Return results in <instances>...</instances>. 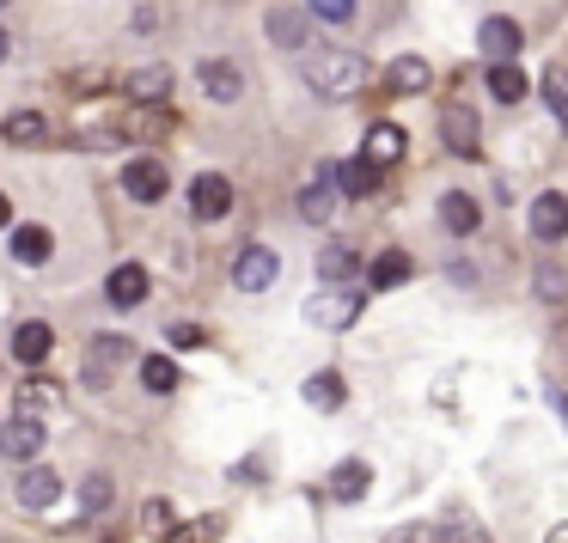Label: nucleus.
<instances>
[{"mask_svg": "<svg viewBox=\"0 0 568 543\" xmlns=\"http://www.w3.org/2000/svg\"><path fill=\"white\" fill-rule=\"evenodd\" d=\"M221 531H226V519H221V513H202V519H190V525L165 531L160 543H221Z\"/></svg>", "mask_w": 568, "mask_h": 543, "instance_id": "bb28decb", "label": "nucleus"}, {"mask_svg": "<svg viewBox=\"0 0 568 543\" xmlns=\"http://www.w3.org/2000/svg\"><path fill=\"white\" fill-rule=\"evenodd\" d=\"M550 543H568V525H556V531H550Z\"/></svg>", "mask_w": 568, "mask_h": 543, "instance_id": "a19ab883", "label": "nucleus"}, {"mask_svg": "<svg viewBox=\"0 0 568 543\" xmlns=\"http://www.w3.org/2000/svg\"><path fill=\"white\" fill-rule=\"evenodd\" d=\"M385 86L404 92V99H416V92L434 86V74H428V62H422V55H397V62L385 68Z\"/></svg>", "mask_w": 568, "mask_h": 543, "instance_id": "f3484780", "label": "nucleus"}, {"mask_svg": "<svg viewBox=\"0 0 568 543\" xmlns=\"http://www.w3.org/2000/svg\"><path fill=\"white\" fill-rule=\"evenodd\" d=\"M367 80H373V68L355 50H318L306 62V86L318 99H355V92H367Z\"/></svg>", "mask_w": 568, "mask_h": 543, "instance_id": "f257e3e1", "label": "nucleus"}, {"mask_svg": "<svg viewBox=\"0 0 568 543\" xmlns=\"http://www.w3.org/2000/svg\"><path fill=\"white\" fill-rule=\"evenodd\" d=\"M13 257L19 263H50V226H19V233H13Z\"/></svg>", "mask_w": 568, "mask_h": 543, "instance_id": "cd10ccee", "label": "nucleus"}, {"mask_svg": "<svg viewBox=\"0 0 568 543\" xmlns=\"http://www.w3.org/2000/svg\"><path fill=\"white\" fill-rule=\"evenodd\" d=\"M538 86H544V104L556 111V123L568 129V68H544V80H538Z\"/></svg>", "mask_w": 568, "mask_h": 543, "instance_id": "c756f323", "label": "nucleus"}, {"mask_svg": "<svg viewBox=\"0 0 568 543\" xmlns=\"http://www.w3.org/2000/svg\"><path fill=\"white\" fill-rule=\"evenodd\" d=\"M104 294H111V306H141L148 299V269L141 263H123V269H111V281H104Z\"/></svg>", "mask_w": 568, "mask_h": 543, "instance_id": "a211bd4d", "label": "nucleus"}, {"mask_svg": "<svg viewBox=\"0 0 568 543\" xmlns=\"http://www.w3.org/2000/svg\"><path fill=\"white\" fill-rule=\"evenodd\" d=\"M550 403H556V416L568 421V397H562V391H550Z\"/></svg>", "mask_w": 568, "mask_h": 543, "instance_id": "58836bf2", "label": "nucleus"}, {"mask_svg": "<svg viewBox=\"0 0 568 543\" xmlns=\"http://www.w3.org/2000/svg\"><path fill=\"white\" fill-rule=\"evenodd\" d=\"M306 13L324 19V25H348L355 19V0H306Z\"/></svg>", "mask_w": 568, "mask_h": 543, "instance_id": "72a5a7b5", "label": "nucleus"}, {"mask_svg": "<svg viewBox=\"0 0 568 543\" xmlns=\"http://www.w3.org/2000/svg\"><path fill=\"white\" fill-rule=\"evenodd\" d=\"M355 318H361V299L343 294V287H324V294L306 299V324H312V330H348Z\"/></svg>", "mask_w": 568, "mask_h": 543, "instance_id": "7ed1b4c3", "label": "nucleus"}, {"mask_svg": "<svg viewBox=\"0 0 568 543\" xmlns=\"http://www.w3.org/2000/svg\"><path fill=\"white\" fill-rule=\"evenodd\" d=\"M172 348H202V330L196 324H172Z\"/></svg>", "mask_w": 568, "mask_h": 543, "instance_id": "e433bc0d", "label": "nucleus"}, {"mask_svg": "<svg viewBox=\"0 0 568 543\" xmlns=\"http://www.w3.org/2000/svg\"><path fill=\"white\" fill-rule=\"evenodd\" d=\"M123 189H129V202H160L165 189H172V177H165V165H160V160H129Z\"/></svg>", "mask_w": 568, "mask_h": 543, "instance_id": "9d476101", "label": "nucleus"}, {"mask_svg": "<svg viewBox=\"0 0 568 543\" xmlns=\"http://www.w3.org/2000/svg\"><path fill=\"white\" fill-rule=\"evenodd\" d=\"M409 275H416V263H409L404 250H379V257H373V287H379V294H392V287H404Z\"/></svg>", "mask_w": 568, "mask_h": 543, "instance_id": "4be33fe9", "label": "nucleus"}, {"mask_svg": "<svg viewBox=\"0 0 568 543\" xmlns=\"http://www.w3.org/2000/svg\"><path fill=\"white\" fill-rule=\"evenodd\" d=\"M300 214H306L312 226L331 221V214H336V184H331V177H324V184H306V189H300Z\"/></svg>", "mask_w": 568, "mask_h": 543, "instance_id": "a878e982", "label": "nucleus"}, {"mask_svg": "<svg viewBox=\"0 0 568 543\" xmlns=\"http://www.w3.org/2000/svg\"><path fill=\"white\" fill-rule=\"evenodd\" d=\"M165 513H172L165 501H148V506H141V525H153V531H160V525H165Z\"/></svg>", "mask_w": 568, "mask_h": 543, "instance_id": "4c0bfd02", "label": "nucleus"}, {"mask_svg": "<svg viewBox=\"0 0 568 543\" xmlns=\"http://www.w3.org/2000/svg\"><path fill=\"white\" fill-rule=\"evenodd\" d=\"M355 269H361V257H355L348 245H324V250H318V275H324V287L355 281Z\"/></svg>", "mask_w": 568, "mask_h": 543, "instance_id": "aec40b11", "label": "nucleus"}, {"mask_svg": "<svg viewBox=\"0 0 568 543\" xmlns=\"http://www.w3.org/2000/svg\"><path fill=\"white\" fill-rule=\"evenodd\" d=\"M477 43H483V62H514L519 55V25L514 19H483V31H477Z\"/></svg>", "mask_w": 568, "mask_h": 543, "instance_id": "9b49d317", "label": "nucleus"}, {"mask_svg": "<svg viewBox=\"0 0 568 543\" xmlns=\"http://www.w3.org/2000/svg\"><path fill=\"white\" fill-rule=\"evenodd\" d=\"M13 494H19V506L43 513V506L62 501V477H55L50 464H26V470H19V482H13Z\"/></svg>", "mask_w": 568, "mask_h": 543, "instance_id": "423d86ee", "label": "nucleus"}, {"mask_svg": "<svg viewBox=\"0 0 568 543\" xmlns=\"http://www.w3.org/2000/svg\"><path fill=\"white\" fill-rule=\"evenodd\" d=\"M7 50H13V43H7V31H0V62H7Z\"/></svg>", "mask_w": 568, "mask_h": 543, "instance_id": "79ce46f5", "label": "nucleus"}, {"mask_svg": "<svg viewBox=\"0 0 568 543\" xmlns=\"http://www.w3.org/2000/svg\"><path fill=\"white\" fill-rule=\"evenodd\" d=\"M141 385H148L153 397H165V391H178V367L165 355H148L141 360Z\"/></svg>", "mask_w": 568, "mask_h": 543, "instance_id": "7c9ffc66", "label": "nucleus"}, {"mask_svg": "<svg viewBox=\"0 0 568 543\" xmlns=\"http://www.w3.org/2000/svg\"><path fill=\"white\" fill-rule=\"evenodd\" d=\"M440 226L453 238H465V233H477V226H483V208L465 196V189H446V196H440Z\"/></svg>", "mask_w": 568, "mask_h": 543, "instance_id": "dca6fc26", "label": "nucleus"}, {"mask_svg": "<svg viewBox=\"0 0 568 543\" xmlns=\"http://www.w3.org/2000/svg\"><path fill=\"white\" fill-rule=\"evenodd\" d=\"M263 25H270V38L282 43V50H306V43H312V19L294 13V7H270Z\"/></svg>", "mask_w": 568, "mask_h": 543, "instance_id": "ddd939ff", "label": "nucleus"}, {"mask_svg": "<svg viewBox=\"0 0 568 543\" xmlns=\"http://www.w3.org/2000/svg\"><path fill=\"white\" fill-rule=\"evenodd\" d=\"M275 275H282V257H275L270 245H245V250H239V263H233V287H239V294H270Z\"/></svg>", "mask_w": 568, "mask_h": 543, "instance_id": "f03ea898", "label": "nucleus"}, {"mask_svg": "<svg viewBox=\"0 0 568 543\" xmlns=\"http://www.w3.org/2000/svg\"><path fill=\"white\" fill-rule=\"evenodd\" d=\"M129 92H135L141 104H160L165 92H172V68H165V62H153V68H135V74H129Z\"/></svg>", "mask_w": 568, "mask_h": 543, "instance_id": "5701e85b", "label": "nucleus"}, {"mask_svg": "<svg viewBox=\"0 0 568 543\" xmlns=\"http://www.w3.org/2000/svg\"><path fill=\"white\" fill-rule=\"evenodd\" d=\"M43 135H50V123H43L38 111H13L7 123H0V141H13V147H38Z\"/></svg>", "mask_w": 568, "mask_h": 543, "instance_id": "412c9836", "label": "nucleus"}, {"mask_svg": "<svg viewBox=\"0 0 568 543\" xmlns=\"http://www.w3.org/2000/svg\"><path fill=\"white\" fill-rule=\"evenodd\" d=\"M477 135H483V129H477V111H470V104H446V111H440V141L458 153V160H477V153H483Z\"/></svg>", "mask_w": 568, "mask_h": 543, "instance_id": "39448f33", "label": "nucleus"}, {"mask_svg": "<svg viewBox=\"0 0 568 543\" xmlns=\"http://www.w3.org/2000/svg\"><path fill=\"white\" fill-rule=\"evenodd\" d=\"M331 184H336V196H373L379 165H373V160H348V165H336V172H331Z\"/></svg>", "mask_w": 568, "mask_h": 543, "instance_id": "6ab92c4d", "label": "nucleus"}, {"mask_svg": "<svg viewBox=\"0 0 568 543\" xmlns=\"http://www.w3.org/2000/svg\"><path fill=\"white\" fill-rule=\"evenodd\" d=\"M538 294L544 299H562V269H538Z\"/></svg>", "mask_w": 568, "mask_h": 543, "instance_id": "c9c22d12", "label": "nucleus"}, {"mask_svg": "<svg viewBox=\"0 0 568 543\" xmlns=\"http://www.w3.org/2000/svg\"><path fill=\"white\" fill-rule=\"evenodd\" d=\"M43 440H50V428H43L38 416H13L7 428H0V458H13V464H31V458L43 452Z\"/></svg>", "mask_w": 568, "mask_h": 543, "instance_id": "20e7f679", "label": "nucleus"}, {"mask_svg": "<svg viewBox=\"0 0 568 543\" xmlns=\"http://www.w3.org/2000/svg\"><path fill=\"white\" fill-rule=\"evenodd\" d=\"M7 221H13V202H7V196H0V226H7Z\"/></svg>", "mask_w": 568, "mask_h": 543, "instance_id": "ea45409f", "label": "nucleus"}, {"mask_svg": "<svg viewBox=\"0 0 568 543\" xmlns=\"http://www.w3.org/2000/svg\"><path fill=\"white\" fill-rule=\"evenodd\" d=\"M404 147H409V141H404V129H397V123H373V129H367V147H361V160H373V165L385 172V165L404 160Z\"/></svg>", "mask_w": 568, "mask_h": 543, "instance_id": "2eb2a0df", "label": "nucleus"}, {"mask_svg": "<svg viewBox=\"0 0 568 543\" xmlns=\"http://www.w3.org/2000/svg\"><path fill=\"white\" fill-rule=\"evenodd\" d=\"M196 86L209 92L214 104H233L239 92H245V68H239V62H202L196 68Z\"/></svg>", "mask_w": 568, "mask_h": 543, "instance_id": "1a4fd4ad", "label": "nucleus"}, {"mask_svg": "<svg viewBox=\"0 0 568 543\" xmlns=\"http://www.w3.org/2000/svg\"><path fill=\"white\" fill-rule=\"evenodd\" d=\"M129 360H135V348H129L123 336H99V342L87 348V372H92V385L111 379L116 367H129Z\"/></svg>", "mask_w": 568, "mask_h": 543, "instance_id": "4468645a", "label": "nucleus"}, {"mask_svg": "<svg viewBox=\"0 0 568 543\" xmlns=\"http://www.w3.org/2000/svg\"><path fill=\"white\" fill-rule=\"evenodd\" d=\"M306 403L312 409H343V379H336V372H312V379H306Z\"/></svg>", "mask_w": 568, "mask_h": 543, "instance_id": "c85d7f7f", "label": "nucleus"}, {"mask_svg": "<svg viewBox=\"0 0 568 543\" xmlns=\"http://www.w3.org/2000/svg\"><path fill=\"white\" fill-rule=\"evenodd\" d=\"M50 348H55V330L43 318H26L13 330V360H26V367H38V360H50Z\"/></svg>", "mask_w": 568, "mask_h": 543, "instance_id": "f8f14e48", "label": "nucleus"}, {"mask_svg": "<svg viewBox=\"0 0 568 543\" xmlns=\"http://www.w3.org/2000/svg\"><path fill=\"white\" fill-rule=\"evenodd\" d=\"M226 208H233V184H226L221 172H202L196 184H190V214H196V221H221Z\"/></svg>", "mask_w": 568, "mask_h": 543, "instance_id": "0eeeda50", "label": "nucleus"}, {"mask_svg": "<svg viewBox=\"0 0 568 543\" xmlns=\"http://www.w3.org/2000/svg\"><path fill=\"white\" fill-rule=\"evenodd\" d=\"M526 86H531V80L519 74L514 62H489V92H495V104H519V99H526Z\"/></svg>", "mask_w": 568, "mask_h": 543, "instance_id": "b1692460", "label": "nucleus"}, {"mask_svg": "<svg viewBox=\"0 0 568 543\" xmlns=\"http://www.w3.org/2000/svg\"><path fill=\"white\" fill-rule=\"evenodd\" d=\"M19 403H26V416H38V409L62 403V391H55V385H43V379H26V385H19Z\"/></svg>", "mask_w": 568, "mask_h": 543, "instance_id": "2f4dec72", "label": "nucleus"}, {"mask_svg": "<svg viewBox=\"0 0 568 543\" xmlns=\"http://www.w3.org/2000/svg\"><path fill=\"white\" fill-rule=\"evenodd\" d=\"M111 501H116V482L111 477H87V482H80V506H87V513H104Z\"/></svg>", "mask_w": 568, "mask_h": 543, "instance_id": "473e14b6", "label": "nucleus"}, {"mask_svg": "<svg viewBox=\"0 0 568 543\" xmlns=\"http://www.w3.org/2000/svg\"><path fill=\"white\" fill-rule=\"evenodd\" d=\"M531 233H538L544 245L568 238V196H562V189H544V196L531 202Z\"/></svg>", "mask_w": 568, "mask_h": 543, "instance_id": "6e6552de", "label": "nucleus"}, {"mask_svg": "<svg viewBox=\"0 0 568 543\" xmlns=\"http://www.w3.org/2000/svg\"><path fill=\"white\" fill-rule=\"evenodd\" d=\"M385 543H440V531H434V525H397Z\"/></svg>", "mask_w": 568, "mask_h": 543, "instance_id": "f704fd0d", "label": "nucleus"}, {"mask_svg": "<svg viewBox=\"0 0 568 543\" xmlns=\"http://www.w3.org/2000/svg\"><path fill=\"white\" fill-rule=\"evenodd\" d=\"M367 482H373V470L361 464V458H348V464H336L331 494H336V501H361V494H367Z\"/></svg>", "mask_w": 568, "mask_h": 543, "instance_id": "393cba45", "label": "nucleus"}]
</instances>
